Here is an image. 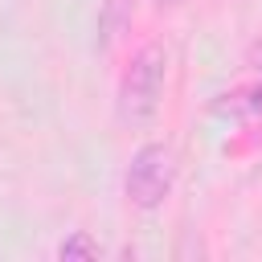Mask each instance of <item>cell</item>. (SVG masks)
<instances>
[{
    "label": "cell",
    "mask_w": 262,
    "mask_h": 262,
    "mask_svg": "<svg viewBox=\"0 0 262 262\" xmlns=\"http://www.w3.org/2000/svg\"><path fill=\"white\" fill-rule=\"evenodd\" d=\"M164 74H168L164 45H143L127 61V70L119 78V90H115V115H119V123L143 127V123L156 119L160 98H164Z\"/></svg>",
    "instance_id": "cell-1"
},
{
    "label": "cell",
    "mask_w": 262,
    "mask_h": 262,
    "mask_svg": "<svg viewBox=\"0 0 262 262\" xmlns=\"http://www.w3.org/2000/svg\"><path fill=\"white\" fill-rule=\"evenodd\" d=\"M176 184V156L168 143H143L123 176V192L135 209H160Z\"/></svg>",
    "instance_id": "cell-2"
},
{
    "label": "cell",
    "mask_w": 262,
    "mask_h": 262,
    "mask_svg": "<svg viewBox=\"0 0 262 262\" xmlns=\"http://www.w3.org/2000/svg\"><path fill=\"white\" fill-rule=\"evenodd\" d=\"M102 254V246L90 237V233H82V229H74L61 246H57V258H66V262H74V258H98Z\"/></svg>",
    "instance_id": "cell-3"
},
{
    "label": "cell",
    "mask_w": 262,
    "mask_h": 262,
    "mask_svg": "<svg viewBox=\"0 0 262 262\" xmlns=\"http://www.w3.org/2000/svg\"><path fill=\"white\" fill-rule=\"evenodd\" d=\"M156 4H180V0H156Z\"/></svg>",
    "instance_id": "cell-4"
}]
</instances>
